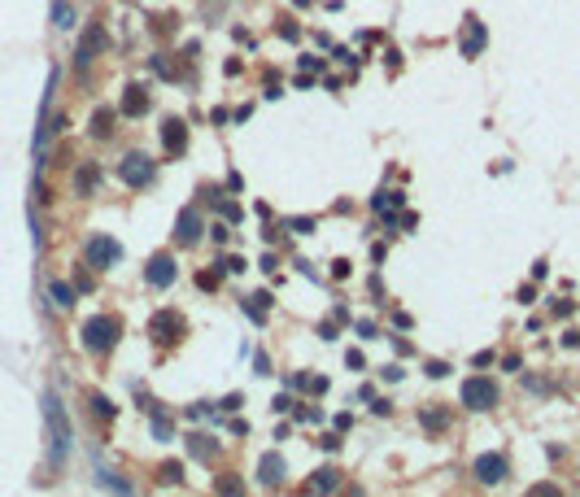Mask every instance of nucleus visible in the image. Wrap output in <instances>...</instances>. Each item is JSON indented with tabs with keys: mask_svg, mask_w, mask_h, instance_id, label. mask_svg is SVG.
<instances>
[{
	"mask_svg": "<svg viewBox=\"0 0 580 497\" xmlns=\"http://www.w3.org/2000/svg\"><path fill=\"white\" fill-rule=\"evenodd\" d=\"M44 419H48V445H53V467H61L65 454H70V419H65V410L57 402V393H44Z\"/></svg>",
	"mask_w": 580,
	"mask_h": 497,
	"instance_id": "nucleus-1",
	"label": "nucleus"
},
{
	"mask_svg": "<svg viewBox=\"0 0 580 497\" xmlns=\"http://www.w3.org/2000/svg\"><path fill=\"white\" fill-rule=\"evenodd\" d=\"M79 336H83V349L101 358V354H109L113 345L123 340V323L113 319V314H92V319L83 323V331H79Z\"/></svg>",
	"mask_w": 580,
	"mask_h": 497,
	"instance_id": "nucleus-2",
	"label": "nucleus"
},
{
	"mask_svg": "<svg viewBox=\"0 0 580 497\" xmlns=\"http://www.w3.org/2000/svg\"><path fill=\"white\" fill-rule=\"evenodd\" d=\"M502 402V388H497V379L489 375H471L467 384H462V406L467 410H493Z\"/></svg>",
	"mask_w": 580,
	"mask_h": 497,
	"instance_id": "nucleus-3",
	"label": "nucleus"
},
{
	"mask_svg": "<svg viewBox=\"0 0 580 497\" xmlns=\"http://www.w3.org/2000/svg\"><path fill=\"white\" fill-rule=\"evenodd\" d=\"M118 179H123L127 188H148L157 179V161L148 157V153H127L118 161Z\"/></svg>",
	"mask_w": 580,
	"mask_h": 497,
	"instance_id": "nucleus-4",
	"label": "nucleus"
},
{
	"mask_svg": "<svg viewBox=\"0 0 580 497\" xmlns=\"http://www.w3.org/2000/svg\"><path fill=\"white\" fill-rule=\"evenodd\" d=\"M118 262H123V244L113 236H92L88 240V267L109 271V267H118Z\"/></svg>",
	"mask_w": 580,
	"mask_h": 497,
	"instance_id": "nucleus-5",
	"label": "nucleus"
},
{
	"mask_svg": "<svg viewBox=\"0 0 580 497\" xmlns=\"http://www.w3.org/2000/svg\"><path fill=\"white\" fill-rule=\"evenodd\" d=\"M471 475L480 480V484H502V480L510 475V458L506 454H476Z\"/></svg>",
	"mask_w": 580,
	"mask_h": 497,
	"instance_id": "nucleus-6",
	"label": "nucleus"
},
{
	"mask_svg": "<svg viewBox=\"0 0 580 497\" xmlns=\"http://www.w3.org/2000/svg\"><path fill=\"white\" fill-rule=\"evenodd\" d=\"M175 275H179L175 253H153V258H148V267H144L148 288H171V284H175Z\"/></svg>",
	"mask_w": 580,
	"mask_h": 497,
	"instance_id": "nucleus-7",
	"label": "nucleus"
},
{
	"mask_svg": "<svg viewBox=\"0 0 580 497\" xmlns=\"http://www.w3.org/2000/svg\"><path fill=\"white\" fill-rule=\"evenodd\" d=\"M205 236V223H201V214H196V205H188V210H179V219H175V244H196Z\"/></svg>",
	"mask_w": 580,
	"mask_h": 497,
	"instance_id": "nucleus-8",
	"label": "nucleus"
},
{
	"mask_svg": "<svg viewBox=\"0 0 580 497\" xmlns=\"http://www.w3.org/2000/svg\"><path fill=\"white\" fill-rule=\"evenodd\" d=\"M485 44H489V31H485V22L476 18H462V57H480L485 53Z\"/></svg>",
	"mask_w": 580,
	"mask_h": 497,
	"instance_id": "nucleus-9",
	"label": "nucleus"
},
{
	"mask_svg": "<svg viewBox=\"0 0 580 497\" xmlns=\"http://www.w3.org/2000/svg\"><path fill=\"white\" fill-rule=\"evenodd\" d=\"M162 148H166V157H184V148H188V127L179 123V118H166V123H162Z\"/></svg>",
	"mask_w": 580,
	"mask_h": 497,
	"instance_id": "nucleus-10",
	"label": "nucleus"
},
{
	"mask_svg": "<svg viewBox=\"0 0 580 497\" xmlns=\"http://www.w3.org/2000/svg\"><path fill=\"white\" fill-rule=\"evenodd\" d=\"M184 331H188V323H184V314H175V310H166V314H157L153 319V340H184Z\"/></svg>",
	"mask_w": 580,
	"mask_h": 497,
	"instance_id": "nucleus-11",
	"label": "nucleus"
},
{
	"mask_svg": "<svg viewBox=\"0 0 580 497\" xmlns=\"http://www.w3.org/2000/svg\"><path fill=\"white\" fill-rule=\"evenodd\" d=\"M118 113H123V118H144V113H148V92L140 88V83H136V88H127V92H123V101H118Z\"/></svg>",
	"mask_w": 580,
	"mask_h": 497,
	"instance_id": "nucleus-12",
	"label": "nucleus"
},
{
	"mask_svg": "<svg viewBox=\"0 0 580 497\" xmlns=\"http://www.w3.org/2000/svg\"><path fill=\"white\" fill-rule=\"evenodd\" d=\"M101 48H105V31H101V26H92L88 36H83L79 53H75V65H79V70H88V61H92L96 53H101Z\"/></svg>",
	"mask_w": 580,
	"mask_h": 497,
	"instance_id": "nucleus-13",
	"label": "nucleus"
},
{
	"mask_svg": "<svg viewBox=\"0 0 580 497\" xmlns=\"http://www.w3.org/2000/svg\"><path fill=\"white\" fill-rule=\"evenodd\" d=\"M258 471H262V484H271V489H275L279 480H284V471H288V467H284V458H279V454H267Z\"/></svg>",
	"mask_w": 580,
	"mask_h": 497,
	"instance_id": "nucleus-14",
	"label": "nucleus"
},
{
	"mask_svg": "<svg viewBox=\"0 0 580 497\" xmlns=\"http://www.w3.org/2000/svg\"><path fill=\"white\" fill-rule=\"evenodd\" d=\"M48 297H53L57 310H70L75 306V284H65V279H48Z\"/></svg>",
	"mask_w": 580,
	"mask_h": 497,
	"instance_id": "nucleus-15",
	"label": "nucleus"
},
{
	"mask_svg": "<svg viewBox=\"0 0 580 497\" xmlns=\"http://www.w3.org/2000/svg\"><path fill=\"white\" fill-rule=\"evenodd\" d=\"M113 118H118V113H113V109H96V113H92V127H88V131H92L96 140H109V136H113Z\"/></svg>",
	"mask_w": 580,
	"mask_h": 497,
	"instance_id": "nucleus-16",
	"label": "nucleus"
},
{
	"mask_svg": "<svg viewBox=\"0 0 580 497\" xmlns=\"http://www.w3.org/2000/svg\"><path fill=\"white\" fill-rule=\"evenodd\" d=\"M53 26L57 31H70L75 26V5H70V0H53Z\"/></svg>",
	"mask_w": 580,
	"mask_h": 497,
	"instance_id": "nucleus-17",
	"label": "nucleus"
},
{
	"mask_svg": "<svg viewBox=\"0 0 580 497\" xmlns=\"http://www.w3.org/2000/svg\"><path fill=\"white\" fill-rule=\"evenodd\" d=\"M188 454H192V458H214V454H219V445H214V436H201V432H196V436H188Z\"/></svg>",
	"mask_w": 580,
	"mask_h": 497,
	"instance_id": "nucleus-18",
	"label": "nucleus"
},
{
	"mask_svg": "<svg viewBox=\"0 0 580 497\" xmlns=\"http://www.w3.org/2000/svg\"><path fill=\"white\" fill-rule=\"evenodd\" d=\"M96 179H101V171H96V166H92V161H83V166H79V171H75V188H79V196H83V192H88V188H96Z\"/></svg>",
	"mask_w": 580,
	"mask_h": 497,
	"instance_id": "nucleus-19",
	"label": "nucleus"
},
{
	"mask_svg": "<svg viewBox=\"0 0 580 497\" xmlns=\"http://www.w3.org/2000/svg\"><path fill=\"white\" fill-rule=\"evenodd\" d=\"M336 484H340V471H336V467H323V471H314V480H310V489H319V493L336 489Z\"/></svg>",
	"mask_w": 580,
	"mask_h": 497,
	"instance_id": "nucleus-20",
	"label": "nucleus"
},
{
	"mask_svg": "<svg viewBox=\"0 0 580 497\" xmlns=\"http://www.w3.org/2000/svg\"><path fill=\"white\" fill-rule=\"evenodd\" d=\"M88 406H92L96 414H101V419H105V423L113 419V414H118V406H113V402H109V397H101V393H88Z\"/></svg>",
	"mask_w": 580,
	"mask_h": 497,
	"instance_id": "nucleus-21",
	"label": "nucleus"
},
{
	"mask_svg": "<svg viewBox=\"0 0 580 497\" xmlns=\"http://www.w3.org/2000/svg\"><path fill=\"white\" fill-rule=\"evenodd\" d=\"M284 227L292 231V236H314V227H319V223H314V219H288Z\"/></svg>",
	"mask_w": 580,
	"mask_h": 497,
	"instance_id": "nucleus-22",
	"label": "nucleus"
},
{
	"mask_svg": "<svg viewBox=\"0 0 580 497\" xmlns=\"http://www.w3.org/2000/svg\"><path fill=\"white\" fill-rule=\"evenodd\" d=\"M354 331H358V340H375V323H371V319H358Z\"/></svg>",
	"mask_w": 580,
	"mask_h": 497,
	"instance_id": "nucleus-23",
	"label": "nucleus"
},
{
	"mask_svg": "<svg viewBox=\"0 0 580 497\" xmlns=\"http://www.w3.org/2000/svg\"><path fill=\"white\" fill-rule=\"evenodd\" d=\"M219 210H223L227 223H240V205H236V201H219Z\"/></svg>",
	"mask_w": 580,
	"mask_h": 497,
	"instance_id": "nucleus-24",
	"label": "nucleus"
},
{
	"mask_svg": "<svg viewBox=\"0 0 580 497\" xmlns=\"http://www.w3.org/2000/svg\"><path fill=\"white\" fill-rule=\"evenodd\" d=\"M196 284H201V288H219V267H214V271H205V275H196Z\"/></svg>",
	"mask_w": 580,
	"mask_h": 497,
	"instance_id": "nucleus-25",
	"label": "nucleus"
},
{
	"mask_svg": "<svg viewBox=\"0 0 580 497\" xmlns=\"http://www.w3.org/2000/svg\"><path fill=\"white\" fill-rule=\"evenodd\" d=\"M428 375H432V379H445V375H450V362H428Z\"/></svg>",
	"mask_w": 580,
	"mask_h": 497,
	"instance_id": "nucleus-26",
	"label": "nucleus"
},
{
	"mask_svg": "<svg viewBox=\"0 0 580 497\" xmlns=\"http://www.w3.org/2000/svg\"><path fill=\"white\" fill-rule=\"evenodd\" d=\"M345 362H350V367H354V371H362V367H367V358H362L358 349H350V354H345Z\"/></svg>",
	"mask_w": 580,
	"mask_h": 497,
	"instance_id": "nucleus-27",
	"label": "nucleus"
},
{
	"mask_svg": "<svg viewBox=\"0 0 580 497\" xmlns=\"http://www.w3.org/2000/svg\"><path fill=\"white\" fill-rule=\"evenodd\" d=\"M301 65H306V70H323V57H314V53H301Z\"/></svg>",
	"mask_w": 580,
	"mask_h": 497,
	"instance_id": "nucleus-28",
	"label": "nucleus"
},
{
	"mask_svg": "<svg viewBox=\"0 0 580 497\" xmlns=\"http://www.w3.org/2000/svg\"><path fill=\"white\" fill-rule=\"evenodd\" d=\"M240 402H244V397H240V393H231V397H223V410H227V414H231V410H240Z\"/></svg>",
	"mask_w": 580,
	"mask_h": 497,
	"instance_id": "nucleus-29",
	"label": "nucleus"
},
{
	"mask_svg": "<svg viewBox=\"0 0 580 497\" xmlns=\"http://www.w3.org/2000/svg\"><path fill=\"white\" fill-rule=\"evenodd\" d=\"M331 275L345 279V275H350V262H345V258H340V262H331Z\"/></svg>",
	"mask_w": 580,
	"mask_h": 497,
	"instance_id": "nucleus-30",
	"label": "nucleus"
},
{
	"mask_svg": "<svg viewBox=\"0 0 580 497\" xmlns=\"http://www.w3.org/2000/svg\"><path fill=\"white\" fill-rule=\"evenodd\" d=\"M227 188H231V192H240V188H244V179H240L236 171H227Z\"/></svg>",
	"mask_w": 580,
	"mask_h": 497,
	"instance_id": "nucleus-31",
	"label": "nucleus"
},
{
	"mask_svg": "<svg viewBox=\"0 0 580 497\" xmlns=\"http://www.w3.org/2000/svg\"><path fill=\"white\" fill-rule=\"evenodd\" d=\"M253 371H258V375H271V358H267V354H262V358L253 362Z\"/></svg>",
	"mask_w": 580,
	"mask_h": 497,
	"instance_id": "nucleus-32",
	"label": "nucleus"
},
{
	"mask_svg": "<svg viewBox=\"0 0 580 497\" xmlns=\"http://www.w3.org/2000/svg\"><path fill=\"white\" fill-rule=\"evenodd\" d=\"M179 471H184V467H179V462H166V471H162V475H166V480H171V484H175V480H179Z\"/></svg>",
	"mask_w": 580,
	"mask_h": 497,
	"instance_id": "nucleus-33",
	"label": "nucleus"
},
{
	"mask_svg": "<svg viewBox=\"0 0 580 497\" xmlns=\"http://www.w3.org/2000/svg\"><path fill=\"white\" fill-rule=\"evenodd\" d=\"M214 231V240H219V244H227V236H231V231H227V223H219V227H210Z\"/></svg>",
	"mask_w": 580,
	"mask_h": 497,
	"instance_id": "nucleus-34",
	"label": "nucleus"
},
{
	"mask_svg": "<svg viewBox=\"0 0 580 497\" xmlns=\"http://www.w3.org/2000/svg\"><path fill=\"white\" fill-rule=\"evenodd\" d=\"M563 345H567V349H576V345H580V331H567V336H563Z\"/></svg>",
	"mask_w": 580,
	"mask_h": 497,
	"instance_id": "nucleus-35",
	"label": "nucleus"
}]
</instances>
